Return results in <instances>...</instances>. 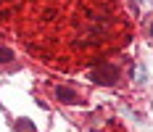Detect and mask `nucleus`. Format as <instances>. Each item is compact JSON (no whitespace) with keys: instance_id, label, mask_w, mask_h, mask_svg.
<instances>
[{"instance_id":"f257e3e1","label":"nucleus","mask_w":153,"mask_h":132,"mask_svg":"<svg viewBox=\"0 0 153 132\" xmlns=\"http://www.w3.org/2000/svg\"><path fill=\"white\" fill-rule=\"evenodd\" d=\"M19 29L34 56L63 69L100 61L129 40L122 0H21Z\"/></svg>"},{"instance_id":"f03ea898","label":"nucleus","mask_w":153,"mask_h":132,"mask_svg":"<svg viewBox=\"0 0 153 132\" xmlns=\"http://www.w3.org/2000/svg\"><path fill=\"white\" fill-rule=\"evenodd\" d=\"M95 82H100V85H114L116 79H119V69L114 66V63H98L90 74Z\"/></svg>"},{"instance_id":"20e7f679","label":"nucleus","mask_w":153,"mask_h":132,"mask_svg":"<svg viewBox=\"0 0 153 132\" xmlns=\"http://www.w3.org/2000/svg\"><path fill=\"white\" fill-rule=\"evenodd\" d=\"M11 8H13V0H0V21L11 13Z\"/></svg>"},{"instance_id":"423d86ee","label":"nucleus","mask_w":153,"mask_h":132,"mask_svg":"<svg viewBox=\"0 0 153 132\" xmlns=\"http://www.w3.org/2000/svg\"><path fill=\"white\" fill-rule=\"evenodd\" d=\"M16 127H19V130H21V132H34V127H32V124H29V122H27V119H21V122H19Z\"/></svg>"},{"instance_id":"7ed1b4c3","label":"nucleus","mask_w":153,"mask_h":132,"mask_svg":"<svg viewBox=\"0 0 153 132\" xmlns=\"http://www.w3.org/2000/svg\"><path fill=\"white\" fill-rule=\"evenodd\" d=\"M56 98L61 103H82V98H79V92H74V90H69V87H56Z\"/></svg>"},{"instance_id":"0eeeda50","label":"nucleus","mask_w":153,"mask_h":132,"mask_svg":"<svg viewBox=\"0 0 153 132\" xmlns=\"http://www.w3.org/2000/svg\"><path fill=\"white\" fill-rule=\"evenodd\" d=\"M148 32H151V37H153V21H151V27H148Z\"/></svg>"},{"instance_id":"39448f33","label":"nucleus","mask_w":153,"mask_h":132,"mask_svg":"<svg viewBox=\"0 0 153 132\" xmlns=\"http://www.w3.org/2000/svg\"><path fill=\"white\" fill-rule=\"evenodd\" d=\"M8 61H13V50H8V48L0 45V63H8Z\"/></svg>"}]
</instances>
